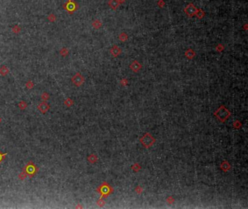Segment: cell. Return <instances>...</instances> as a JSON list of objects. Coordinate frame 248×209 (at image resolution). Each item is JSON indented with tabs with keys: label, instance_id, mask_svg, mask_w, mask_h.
<instances>
[{
	"label": "cell",
	"instance_id": "cell-16",
	"mask_svg": "<svg viewBox=\"0 0 248 209\" xmlns=\"http://www.w3.org/2000/svg\"><path fill=\"white\" fill-rule=\"evenodd\" d=\"M26 176H27L26 173H25V172L23 171V172H22V173H21L19 175V178H20V179H21V180H23V179H24L25 178H26Z\"/></svg>",
	"mask_w": 248,
	"mask_h": 209
},
{
	"label": "cell",
	"instance_id": "cell-9",
	"mask_svg": "<svg viewBox=\"0 0 248 209\" xmlns=\"http://www.w3.org/2000/svg\"><path fill=\"white\" fill-rule=\"evenodd\" d=\"M73 101L71 99V98H67L65 101H64V104L68 107H70L73 105Z\"/></svg>",
	"mask_w": 248,
	"mask_h": 209
},
{
	"label": "cell",
	"instance_id": "cell-18",
	"mask_svg": "<svg viewBox=\"0 0 248 209\" xmlns=\"http://www.w3.org/2000/svg\"><path fill=\"white\" fill-rule=\"evenodd\" d=\"M158 5H159V7H164V2L163 0H159V2H158Z\"/></svg>",
	"mask_w": 248,
	"mask_h": 209
},
{
	"label": "cell",
	"instance_id": "cell-15",
	"mask_svg": "<svg viewBox=\"0 0 248 209\" xmlns=\"http://www.w3.org/2000/svg\"><path fill=\"white\" fill-rule=\"evenodd\" d=\"M42 98L44 100V101H47V100H48L49 99V94L48 93H44L42 95Z\"/></svg>",
	"mask_w": 248,
	"mask_h": 209
},
{
	"label": "cell",
	"instance_id": "cell-4",
	"mask_svg": "<svg viewBox=\"0 0 248 209\" xmlns=\"http://www.w3.org/2000/svg\"><path fill=\"white\" fill-rule=\"evenodd\" d=\"M37 108L42 114H45L47 112L49 111V109H50V106H49L47 103L44 101V102H42L39 104V105L37 106Z\"/></svg>",
	"mask_w": 248,
	"mask_h": 209
},
{
	"label": "cell",
	"instance_id": "cell-7",
	"mask_svg": "<svg viewBox=\"0 0 248 209\" xmlns=\"http://www.w3.org/2000/svg\"><path fill=\"white\" fill-rule=\"evenodd\" d=\"M205 15V12H204L202 9H197L195 15H196V17H197L198 18H199V19H202V18H204Z\"/></svg>",
	"mask_w": 248,
	"mask_h": 209
},
{
	"label": "cell",
	"instance_id": "cell-5",
	"mask_svg": "<svg viewBox=\"0 0 248 209\" xmlns=\"http://www.w3.org/2000/svg\"><path fill=\"white\" fill-rule=\"evenodd\" d=\"M121 2L119 0H109V5L111 7V8L114 10H116L118 7L120 5Z\"/></svg>",
	"mask_w": 248,
	"mask_h": 209
},
{
	"label": "cell",
	"instance_id": "cell-1",
	"mask_svg": "<svg viewBox=\"0 0 248 209\" xmlns=\"http://www.w3.org/2000/svg\"><path fill=\"white\" fill-rule=\"evenodd\" d=\"M38 171V168L31 161L29 162L23 168V171L26 173L27 176H29V178H32L33 176H34Z\"/></svg>",
	"mask_w": 248,
	"mask_h": 209
},
{
	"label": "cell",
	"instance_id": "cell-6",
	"mask_svg": "<svg viewBox=\"0 0 248 209\" xmlns=\"http://www.w3.org/2000/svg\"><path fill=\"white\" fill-rule=\"evenodd\" d=\"M111 53H112V55L114 56H118L121 53V50H119V48L116 45H115V46L113 47V48L111 49Z\"/></svg>",
	"mask_w": 248,
	"mask_h": 209
},
{
	"label": "cell",
	"instance_id": "cell-19",
	"mask_svg": "<svg viewBox=\"0 0 248 209\" xmlns=\"http://www.w3.org/2000/svg\"><path fill=\"white\" fill-rule=\"evenodd\" d=\"M1 121H2V119H1V118H0V122H1Z\"/></svg>",
	"mask_w": 248,
	"mask_h": 209
},
{
	"label": "cell",
	"instance_id": "cell-13",
	"mask_svg": "<svg viewBox=\"0 0 248 209\" xmlns=\"http://www.w3.org/2000/svg\"><path fill=\"white\" fill-rule=\"evenodd\" d=\"M186 55L189 58H191L194 56V53L191 50H188L186 53Z\"/></svg>",
	"mask_w": 248,
	"mask_h": 209
},
{
	"label": "cell",
	"instance_id": "cell-10",
	"mask_svg": "<svg viewBox=\"0 0 248 209\" xmlns=\"http://www.w3.org/2000/svg\"><path fill=\"white\" fill-rule=\"evenodd\" d=\"M119 39L122 41L125 42L127 39V34L125 32H122L120 35H119Z\"/></svg>",
	"mask_w": 248,
	"mask_h": 209
},
{
	"label": "cell",
	"instance_id": "cell-3",
	"mask_svg": "<svg viewBox=\"0 0 248 209\" xmlns=\"http://www.w3.org/2000/svg\"><path fill=\"white\" fill-rule=\"evenodd\" d=\"M72 82L75 85L80 86L83 83V82H84V78L82 77V76L80 74L77 73L75 76H74L72 78Z\"/></svg>",
	"mask_w": 248,
	"mask_h": 209
},
{
	"label": "cell",
	"instance_id": "cell-17",
	"mask_svg": "<svg viewBox=\"0 0 248 209\" xmlns=\"http://www.w3.org/2000/svg\"><path fill=\"white\" fill-rule=\"evenodd\" d=\"M26 87H27V88H29V89H31V88L34 87V84H32V82L30 81V82H29L26 84Z\"/></svg>",
	"mask_w": 248,
	"mask_h": 209
},
{
	"label": "cell",
	"instance_id": "cell-8",
	"mask_svg": "<svg viewBox=\"0 0 248 209\" xmlns=\"http://www.w3.org/2000/svg\"><path fill=\"white\" fill-rule=\"evenodd\" d=\"M130 68L134 71H137L140 69V65L139 64V63H138L137 61H135L130 66Z\"/></svg>",
	"mask_w": 248,
	"mask_h": 209
},
{
	"label": "cell",
	"instance_id": "cell-14",
	"mask_svg": "<svg viewBox=\"0 0 248 209\" xmlns=\"http://www.w3.org/2000/svg\"><path fill=\"white\" fill-rule=\"evenodd\" d=\"M93 26L95 27L96 29H98V28H100L101 26V23L99 21V20H95L94 23H93Z\"/></svg>",
	"mask_w": 248,
	"mask_h": 209
},
{
	"label": "cell",
	"instance_id": "cell-2",
	"mask_svg": "<svg viewBox=\"0 0 248 209\" xmlns=\"http://www.w3.org/2000/svg\"><path fill=\"white\" fill-rule=\"evenodd\" d=\"M197 8L192 4L190 3L188 4L185 8H184V12L186 13V14L188 16V17H193L196 15Z\"/></svg>",
	"mask_w": 248,
	"mask_h": 209
},
{
	"label": "cell",
	"instance_id": "cell-11",
	"mask_svg": "<svg viewBox=\"0 0 248 209\" xmlns=\"http://www.w3.org/2000/svg\"><path fill=\"white\" fill-rule=\"evenodd\" d=\"M18 107L21 109H26L27 107V103L25 102V101H21L19 104H18Z\"/></svg>",
	"mask_w": 248,
	"mask_h": 209
},
{
	"label": "cell",
	"instance_id": "cell-12",
	"mask_svg": "<svg viewBox=\"0 0 248 209\" xmlns=\"http://www.w3.org/2000/svg\"><path fill=\"white\" fill-rule=\"evenodd\" d=\"M7 153H2V152L0 151V164L2 163V161L5 159V157L7 156Z\"/></svg>",
	"mask_w": 248,
	"mask_h": 209
}]
</instances>
